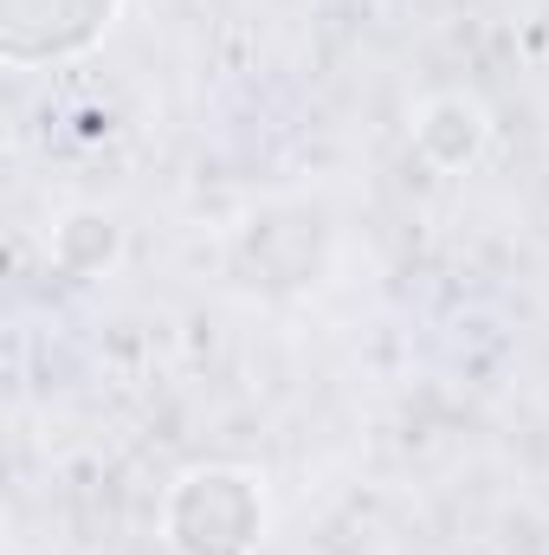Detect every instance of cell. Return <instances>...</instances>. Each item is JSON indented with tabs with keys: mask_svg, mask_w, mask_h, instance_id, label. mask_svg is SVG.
I'll return each instance as SVG.
<instances>
[{
	"mask_svg": "<svg viewBox=\"0 0 549 555\" xmlns=\"http://www.w3.org/2000/svg\"><path fill=\"white\" fill-rule=\"evenodd\" d=\"M168 537L181 555H246L259 537V498L240 472H194L168 504Z\"/></svg>",
	"mask_w": 549,
	"mask_h": 555,
	"instance_id": "cell-1",
	"label": "cell"
},
{
	"mask_svg": "<svg viewBox=\"0 0 549 555\" xmlns=\"http://www.w3.org/2000/svg\"><path fill=\"white\" fill-rule=\"evenodd\" d=\"M117 0H0V52L13 65H59L104 39Z\"/></svg>",
	"mask_w": 549,
	"mask_h": 555,
	"instance_id": "cell-2",
	"label": "cell"
}]
</instances>
